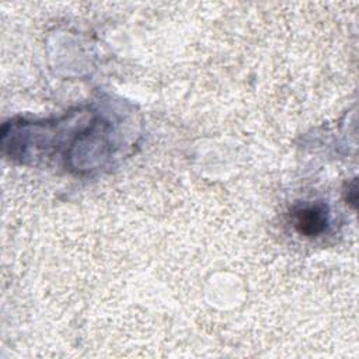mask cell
Returning <instances> with one entry per match:
<instances>
[{
	"label": "cell",
	"mask_w": 359,
	"mask_h": 359,
	"mask_svg": "<svg viewBox=\"0 0 359 359\" xmlns=\"http://www.w3.org/2000/svg\"><path fill=\"white\" fill-rule=\"evenodd\" d=\"M294 229L307 237L321 234L328 226V209L323 203L306 205L293 212Z\"/></svg>",
	"instance_id": "obj_1"
}]
</instances>
